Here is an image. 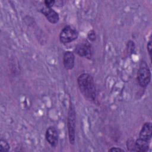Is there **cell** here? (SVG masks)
I'll return each mask as SVG.
<instances>
[{"mask_svg":"<svg viewBox=\"0 0 152 152\" xmlns=\"http://www.w3.org/2000/svg\"><path fill=\"white\" fill-rule=\"evenodd\" d=\"M80 90L83 96L90 101H94L96 97V88L93 78L87 73L80 75L77 78Z\"/></svg>","mask_w":152,"mask_h":152,"instance_id":"cell-1","label":"cell"},{"mask_svg":"<svg viewBox=\"0 0 152 152\" xmlns=\"http://www.w3.org/2000/svg\"><path fill=\"white\" fill-rule=\"evenodd\" d=\"M67 128L68 132L69 141L71 144H74L75 140V128H76V116L75 108L70 103L68 117H67Z\"/></svg>","mask_w":152,"mask_h":152,"instance_id":"cell-2","label":"cell"},{"mask_svg":"<svg viewBox=\"0 0 152 152\" xmlns=\"http://www.w3.org/2000/svg\"><path fill=\"white\" fill-rule=\"evenodd\" d=\"M137 80L142 87H146L151 81V72L145 61H142L137 72Z\"/></svg>","mask_w":152,"mask_h":152,"instance_id":"cell-3","label":"cell"},{"mask_svg":"<svg viewBox=\"0 0 152 152\" xmlns=\"http://www.w3.org/2000/svg\"><path fill=\"white\" fill-rule=\"evenodd\" d=\"M78 36V31L75 27L71 26H66L61 31L59 40L62 43L66 44L76 40Z\"/></svg>","mask_w":152,"mask_h":152,"instance_id":"cell-4","label":"cell"},{"mask_svg":"<svg viewBox=\"0 0 152 152\" xmlns=\"http://www.w3.org/2000/svg\"><path fill=\"white\" fill-rule=\"evenodd\" d=\"M75 53L80 56L90 59L92 56L91 45L87 41H84L78 44L75 49Z\"/></svg>","mask_w":152,"mask_h":152,"instance_id":"cell-5","label":"cell"},{"mask_svg":"<svg viewBox=\"0 0 152 152\" xmlns=\"http://www.w3.org/2000/svg\"><path fill=\"white\" fill-rule=\"evenodd\" d=\"M46 140L52 147H56L58 142V132L55 127L50 126L48 128L45 134Z\"/></svg>","mask_w":152,"mask_h":152,"instance_id":"cell-6","label":"cell"},{"mask_svg":"<svg viewBox=\"0 0 152 152\" xmlns=\"http://www.w3.org/2000/svg\"><path fill=\"white\" fill-rule=\"evenodd\" d=\"M40 12L45 15L50 23L52 24H56L59 20V16L58 12L52 9V8L45 6L40 9Z\"/></svg>","mask_w":152,"mask_h":152,"instance_id":"cell-7","label":"cell"},{"mask_svg":"<svg viewBox=\"0 0 152 152\" xmlns=\"http://www.w3.org/2000/svg\"><path fill=\"white\" fill-rule=\"evenodd\" d=\"M63 64L67 70L72 69L75 65V55L71 51H66L63 55Z\"/></svg>","mask_w":152,"mask_h":152,"instance_id":"cell-8","label":"cell"},{"mask_svg":"<svg viewBox=\"0 0 152 152\" xmlns=\"http://www.w3.org/2000/svg\"><path fill=\"white\" fill-rule=\"evenodd\" d=\"M152 137V125L150 122H145L142 125L140 132L139 138L149 141Z\"/></svg>","mask_w":152,"mask_h":152,"instance_id":"cell-9","label":"cell"},{"mask_svg":"<svg viewBox=\"0 0 152 152\" xmlns=\"http://www.w3.org/2000/svg\"><path fill=\"white\" fill-rule=\"evenodd\" d=\"M149 148V143L148 141L138 138L135 141V151L145 152Z\"/></svg>","mask_w":152,"mask_h":152,"instance_id":"cell-10","label":"cell"},{"mask_svg":"<svg viewBox=\"0 0 152 152\" xmlns=\"http://www.w3.org/2000/svg\"><path fill=\"white\" fill-rule=\"evenodd\" d=\"M10 146L8 142L2 138L0 140V152H7L8 151Z\"/></svg>","mask_w":152,"mask_h":152,"instance_id":"cell-11","label":"cell"},{"mask_svg":"<svg viewBox=\"0 0 152 152\" xmlns=\"http://www.w3.org/2000/svg\"><path fill=\"white\" fill-rule=\"evenodd\" d=\"M126 146H127L128 150L129 151H135V141L133 140L130 139V140H128V141L126 142Z\"/></svg>","mask_w":152,"mask_h":152,"instance_id":"cell-12","label":"cell"},{"mask_svg":"<svg viewBox=\"0 0 152 152\" xmlns=\"http://www.w3.org/2000/svg\"><path fill=\"white\" fill-rule=\"evenodd\" d=\"M87 37L89 39V40H90L91 42L94 41L96 40V33H95V31L93 30H90L88 32V34H87Z\"/></svg>","mask_w":152,"mask_h":152,"instance_id":"cell-13","label":"cell"},{"mask_svg":"<svg viewBox=\"0 0 152 152\" xmlns=\"http://www.w3.org/2000/svg\"><path fill=\"white\" fill-rule=\"evenodd\" d=\"M55 3V1L53 0H51V1H44V4L47 7H49L51 8Z\"/></svg>","mask_w":152,"mask_h":152,"instance_id":"cell-14","label":"cell"},{"mask_svg":"<svg viewBox=\"0 0 152 152\" xmlns=\"http://www.w3.org/2000/svg\"><path fill=\"white\" fill-rule=\"evenodd\" d=\"M152 46H151V39H150V40L148 41V42L147 43V50H148V52L149 53V55H150V57L151 58V48Z\"/></svg>","mask_w":152,"mask_h":152,"instance_id":"cell-15","label":"cell"},{"mask_svg":"<svg viewBox=\"0 0 152 152\" xmlns=\"http://www.w3.org/2000/svg\"><path fill=\"white\" fill-rule=\"evenodd\" d=\"M128 50L129 51H131V52H132V51H134V43L132 41H129V43H128Z\"/></svg>","mask_w":152,"mask_h":152,"instance_id":"cell-16","label":"cell"},{"mask_svg":"<svg viewBox=\"0 0 152 152\" xmlns=\"http://www.w3.org/2000/svg\"><path fill=\"white\" fill-rule=\"evenodd\" d=\"M109 151H124L123 149H121L120 148L117 147H112L109 150Z\"/></svg>","mask_w":152,"mask_h":152,"instance_id":"cell-17","label":"cell"}]
</instances>
